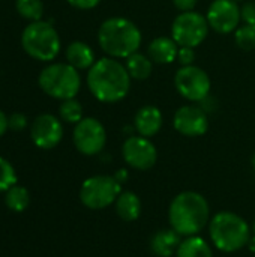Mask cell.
Masks as SVG:
<instances>
[{
	"instance_id": "obj_8",
	"label": "cell",
	"mask_w": 255,
	"mask_h": 257,
	"mask_svg": "<svg viewBox=\"0 0 255 257\" xmlns=\"http://www.w3.org/2000/svg\"><path fill=\"white\" fill-rule=\"evenodd\" d=\"M120 194V182L113 176H92L81 185L80 199L89 209H104L117 200Z\"/></svg>"
},
{
	"instance_id": "obj_35",
	"label": "cell",
	"mask_w": 255,
	"mask_h": 257,
	"mask_svg": "<svg viewBox=\"0 0 255 257\" xmlns=\"http://www.w3.org/2000/svg\"><path fill=\"white\" fill-rule=\"evenodd\" d=\"M234 2H240V0H234Z\"/></svg>"
},
{
	"instance_id": "obj_15",
	"label": "cell",
	"mask_w": 255,
	"mask_h": 257,
	"mask_svg": "<svg viewBox=\"0 0 255 257\" xmlns=\"http://www.w3.org/2000/svg\"><path fill=\"white\" fill-rule=\"evenodd\" d=\"M162 113L155 105H143L134 117V126L143 137H153L162 128Z\"/></svg>"
},
{
	"instance_id": "obj_13",
	"label": "cell",
	"mask_w": 255,
	"mask_h": 257,
	"mask_svg": "<svg viewBox=\"0 0 255 257\" xmlns=\"http://www.w3.org/2000/svg\"><path fill=\"white\" fill-rule=\"evenodd\" d=\"M30 137L38 148L45 149V151L53 149L60 143L63 137L62 122L53 114H48V113L39 114L32 123Z\"/></svg>"
},
{
	"instance_id": "obj_4",
	"label": "cell",
	"mask_w": 255,
	"mask_h": 257,
	"mask_svg": "<svg viewBox=\"0 0 255 257\" xmlns=\"http://www.w3.org/2000/svg\"><path fill=\"white\" fill-rule=\"evenodd\" d=\"M209 232L215 247L225 253L237 251L249 242L248 223L233 212H219L215 215Z\"/></svg>"
},
{
	"instance_id": "obj_28",
	"label": "cell",
	"mask_w": 255,
	"mask_h": 257,
	"mask_svg": "<svg viewBox=\"0 0 255 257\" xmlns=\"http://www.w3.org/2000/svg\"><path fill=\"white\" fill-rule=\"evenodd\" d=\"M240 15L243 23L246 24H255V0L245 2L240 8Z\"/></svg>"
},
{
	"instance_id": "obj_21",
	"label": "cell",
	"mask_w": 255,
	"mask_h": 257,
	"mask_svg": "<svg viewBox=\"0 0 255 257\" xmlns=\"http://www.w3.org/2000/svg\"><path fill=\"white\" fill-rule=\"evenodd\" d=\"M176 253L177 257H212L209 244L200 236H188L180 242Z\"/></svg>"
},
{
	"instance_id": "obj_14",
	"label": "cell",
	"mask_w": 255,
	"mask_h": 257,
	"mask_svg": "<svg viewBox=\"0 0 255 257\" xmlns=\"http://www.w3.org/2000/svg\"><path fill=\"white\" fill-rule=\"evenodd\" d=\"M173 125L177 133L186 137H200L209 128L207 114L203 108L195 105H183L177 108L173 117Z\"/></svg>"
},
{
	"instance_id": "obj_22",
	"label": "cell",
	"mask_w": 255,
	"mask_h": 257,
	"mask_svg": "<svg viewBox=\"0 0 255 257\" xmlns=\"http://www.w3.org/2000/svg\"><path fill=\"white\" fill-rule=\"evenodd\" d=\"M5 203L6 206L14 211V212H23L27 209L29 203H30V196L29 191L24 187L20 185H14L12 188H9L6 191V197H5Z\"/></svg>"
},
{
	"instance_id": "obj_17",
	"label": "cell",
	"mask_w": 255,
	"mask_h": 257,
	"mask_svg": "<svg viewBox=\"0 0 255 257\" xmlns=\"http://www.w3.org/2000/svg\"><path fill=\"white\" fill-rule=\"evenodd\" d=\"M66 60L75 69L84 71V69H90L95 65L96 57L90 45L81 41H74L66 48Z\"/></svg>"
},
{
	"instance_id": "obj_34",
	"label": "cell",
	"mask_w": 255,
	"mask_h": 257,
	"mask_svg": "<svg viewBox=\"0 0 255 257\" xmlns=\"http://www.w3.org/2000/svg\"><path fill=\"white\" fill-rule=\"evenodd\" d=\"M254 233H255V221H254Z\"/></svg>"
},
{
	"instance_id": "obj_25",
	"label": "cell",
	"mask_w": 255,
	"mask_h": 257,
	"mask_svg": "<svg viewBox=\"0 0 255 257\" xmlns=\"http://www.w3.org/2000/svg\"><path fill=\"white\" fill-rule=\"evenodd\" d=\"M236 45L243 51L255 50V24H243L236 29L234 33Z\"/></svg>"
},
{
	"instance_id": "obj_23",
	"label": "cell",
	"mask_w": 255,
	"mask_h": 257,
	"mask_svg": "<svg viewBox=\"0 0 255 257\" xmlns=\"http://www.w3.org/2000/svg\"><path fill=\"white\" fill-rule=\"evenodd\" d=\"M15 8L21 17L30 21H39L44 15L42 0H17Z\"/></svg>"
},
{
	"instance_id": "obj_2",
	"label": "cell",
	"mask_w": 255,
	"mask_h": 257,
	"mask_svg": "<svg viewBox=\"0 0 255 257\" xmlns=\"http://www.w3.org/2000/svg\"><path fill=\"white\" fill-rule=\"evenodd\" d=\"M141 39L143 36L137 24L123 17H111L98 29V44L113 59H126L137 53Z\"/></svg>"
},
{
	"instance_id": "obj_6",
	"label": "cell",
	"mask_w": 255,
	"mask_h": 257,
	"mask_svg": "<svg viewBox=\"0 0 255 257\" xmlns=\"http://www.w3.org/2000/svg\"><path fill=\"white\" fill-rule=\"evenodd\" d=\"M38 84L48 96L65 101L77 96L81 87V77L78 69L69 63H51L41 71Z\"/></svg>"
},
{
	"instance_id": "obj_9",
	"label": "cell",
	"mask_w": 255,
	"mask_h": 257,
	"mask_svg": "<svg viewBox=\"0 0 255 257\" xmlns=\"http://www.w3.org/2000/svg\"><path fill=\"white\" fill-rule=\"evenodd\" d=\"M174 86L180 96L191 102L204 101L210 93V78L206 71L195 65L182 66L174 75Z\"/></svg>"
},
{
	"instance_id": "obj_27",
	"label": "cell",
	"mask_w": 255,
	"mask_h": 257,
	"mask_svg": "<svg viewBox=\"0 0 255 257\" xmlns=\"http://www.w3.org/2000/svg\"><path fill=\"white\" fill-rule=\"evenodd\" d=\"M195 60V51L191 47H179V53H177V62L182 66H189L194 65Z\"/></svg>"
},
{
	"instance_id": "obj_12",
	"label": "cell",
	"mask_w": 255,
	"mask_h": 257,
	"mask_svg": "<svg viewBox=\"0 0 255 257\" xmlns=\"http://www.w3.org/2000/svg\"><path fill=\"white\" fill-rule=\"evenodd\" d=\"M123 160L137 170H147L155 166L158 160V151L155 145L143 136L129 137L122 148Z\"/></svg>"
},
{
	"instance_id": "obj_5",
	"label": "cell",
	"mask_w": 255,
	"mask_h": 257,
	"mask_svg": "<svg viewBox=\"0 0 255 257\" xmlns=\"http://www.w3.org/2000/svg\"><path fill=\"white\" fill-rule=\"evenodd\" d=\"M24 51L41 62H51L60 53V36L53 24L47 21H32L21 35Z\"/></svg>"
},
{
	"instance_id": "obj_7",
	"label": "cell",
	"mask_w": 255,
	"mask_h": 257,
	"mask_svg": "<svg viewBox=\"0 0 255 257\" xmlns=\"http://www.w3.org/2000/svg\"><path fill=\"white\" fill-rule=\"evenodd\" d=\"M209 33L207 18L195 11L180 12L171 24V38L179 47H198Z\"/></svg>"
},
{
	"instance_id": "obj_20",
	"label": "cell",
	"mask_w": 255,
	"mask_h": 257,
	"mask_svg": "<svg viewBox=\"0 0 255 257\" xmlns=\"http://www.w3.org/2000/svg\"><path fill=\"white\" fill-rule=\"evenodd\" d=\"M125 66L131 78L134 80H146L152 75V71H153V63L150 57L138 51L125 59Z\"/></svg>"
},
{
	"instance_id": "obj_29",
	"label": "cell",
	"mask_w": 255,
	"mask_h": 257,
	"mask_svg": "<svg viewBox=\"0 0 255 257\" xmlns=\"http://www.w3.org/2000/svg\"><path fill=\"white\" fill-rule=\"evenodd\" d=\"M8 125L12 131H21L27 126V117L23 113H14L8 117Z\"/></svg>"
},
{
	"instance_id": "obj_18",
	"label": "cell",
	"mask_w": 255,
	"mask_h": 257,
	"mask_svg": "<svg viewBox=\"0 0 255 257\" xmlns=\"http://www.w3.org/2000/svg\"><path fill=\"white\" fill-rule=\"evenodd\" d=\"M180 235L173 230H161L153 235L150 241L152 251L159 257H170L174 251H177L180 245Z\"/></svg>"
},
{
	"instance_id": "obj_19",
	"label": "cell",
	"mask_w": 255,
	"mask_h": 257,
	"mask_svg": "<svg viewBox=\"0 0 255 257\" xmlns=\"http://www.w3.org/2000/svg\"><path fill=\"white\" fill-rule=\"evenodd\" d=\"M116 211L117 215L125 221H135L141 212V202L137 194L131 191L120 193L116 200Z\"/></svg>"
},
{
	"instance_id": "obj_16",
	"label": "cell",
	"mask_w": 255,
	"mask_h": 257,
	"mask_svg": "<svg viewBox=\"0 0 255 257\" xmlns=\"http://www.w3.org/2000/svg\"><path fill=\"white\" fill-rule=\"evenodd\" d=\"M179 45L171 36H158L147 47V56L158 65H168L177 60Z\"/></svg>"
},
{
	"instance_id": "obj_30",
	"label": "cell",
	"mask_w": 255,
	"mask_h": 257,
	"mask_svg": "<svg viewBox=\"0 0 255 257\" xmlns=\"http://www.w3.org/2000/svg\"><path fill=\"white\" fill-rule=\"evenodd\" d=\"M101 0H68V3L75 8V9H83V11H87V9H93L99 5Z\"/></svg>"
},
{
	"instance_id": "obj_31",
	"label": "cell",
	"mask_w": 255,
	"mask_h": 257,
	"mask_svg": "<svg viewBox=\"0 0 255 257\" xmlns=\"http://www.w3.org/2000/svg\"><path fill=\"white\" fill-rule=\"evenodd\" d=\"M198 0H173L174 6L180 11V12H188V11H194L195 5Z\"/></svg>"
},
{
	"instance_id": "obj_1",
	"label": "cell",
	"mask_w": 255,
	"mask_h": 257,
	"mask_svg": "<svg viewBox=\"0 0 255 257\" xmlns=\"http://www.w3.org/2000/svg\"><path fill=\"white\" fill-rule=\"evenodd\" d=\"M131 75L126 66L113 57H102L87 72L90 93L104 104H114L126 98L131 89Z\"/></svg>"
},
{
	"instance_id": "obj_10",
	"label": "cell",
	"mask_w": 255,
	"mask_h": 257,
	"mask_svg": "<svg viewBox=\"0 0 255 257\" xmlns=\"http://www.w3.org/2000/svg\"><path fill=\"white\" fill-rule=\"evenodd\" d=\"M107 143L104 125L95 117H83L74 128V145L83 155L99 154Z\"/></svg>"
},
{
	"instance_id": "obj_33",
	"label": "cell",
	"mask_w": 255,
	"mask_h": 257,
	"mask_svg": "<svg viewBox=\"0 0 255 257\" xmlns=\"http://www.w3.org/2000/svg\"><path fill=\"white\" fill-rule=\"evenodd\" d=\"M252 166H254V169H255V154H254V157H252Z\"/></svg>"
},
{
	"instance_id": "obj_3",
	"label": "cell",
	"mask_w": 255,
	"mask_h": 257,
	"mask_svg": "<svg viewBox=\"0 0 255 257\" xmlns=\"http://www.w3.org/2000/svg\"><path fill=\"white\" fill-rule=\"evenodd\" d=\"M168 218L179 235L194 236L204 229L209 220V205L201 194L185 191L173 199Z\"/></svg>"
},
{
	"instance_id": "obj_32",
	"label": "cell",
	"mask_w": 255,
	"mask_h": 257,
	"mask_svg": "<svg viewBox=\"0 0 255 257\" xmlns=\"http://www.w3.org/2000/svg\"><path fill=\"white\" fill-rule=\"evenodd\" d=\"M8 128H9V125H8V117H6V114L0 110V137L8 131Z\"/></svg>"
},
{
	"instance_id": "obj_24",
	"label": "cell",
	"mask_w": 255,
	"mask_h": 257,
	"mask_svg": "<svg viewBox=\"0 0 255 257\" xmlns=\"http://www.w3.org/2000/svg\"><path fill=\"white\" fill-rule=\"evenodd\" d=\"M59 114H60L62 120L77 125L83 119V105L75 98L65 99V101H62V104L59 107Z\"/></svg>"
},
{
	"instance_id": "obj_26",
	"label": "cell",
	"mask_w": 255,
	"mask_h": 257,
	"mask_svg": "<svg viewBox=\"0 0 255 257\" xmlns=\"http://www.w3.org/2000/svg\"><path fill=\"white\" fill-rule=\"evenodd\" d=\"M17 184V175L12 164L0 157V193H6Z\"/></svg>"
},
{
	"instance_id": "obj_11",
	"label": "cell",
	"mask_w": 255,
	"mask_h": 257,
	"mask_svg": "<svg viewBox=\"0 0 255 257\" xmlns=\"http://www.w3.org/2000/svg\"><path fill=\"white\" fill-rule=\"evenodd\" d=\"M206 18L209 27L216 33L228 35L240 24V6L234 0H213L207 9Z\"/></svg>"
}]
</instances>
